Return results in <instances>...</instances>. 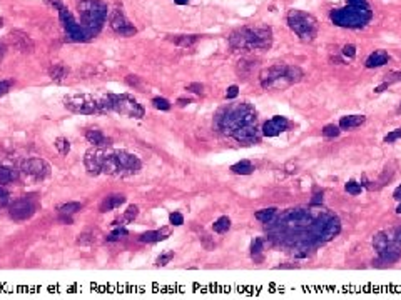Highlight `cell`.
Here are the masks:
<instances>
[{
  "instance_id": "obj_1",
  "label": "cell",
  "mask_w": 401,
  "mask_h": 300,
  "mask_svg": "<svg viewBox=\"0 0 401 300\" xmlns=\"http://www.w3.org/2000/svg\"><path fill=\"white\" fill-rule=\"evenodd\" d=\"M229 42L236 49H266L272 42V32L269 27L241 29L234 32Z\"/></svg>"
},
{
  "instance_id": "obj_2",
  "label": "cell",
  "mask_w": 401,
  "mask_h": 300,
  "mask_svg": "<svg viewBox=\"0 0 401 300\" xmlns=\"http://www.w3.org/2000/svg\"><path fill=\"white\" fill-rule=\"evenodd\" d=\"M371 17L370 7L365 0H349V7L336 10L331 14L334 24L341 27H363Z\"/></svg>"
},
{
  "instance_id": "obj_3",
  "label": "cell",
  "mask_w": 401,
  "mask_h": 300,
  "mask_svg": "<svg viewBox=\"0 0 401 300\" xmlns=\"http://www.w3.org/2000/svg\"><path fill=\"white\" fill-rule=\"evenodd\" d=\"M79 12L89 34H95L107 15L105 5L100 0H82L79 4Z\"/></svg>"
},
{
  "instance_id": "obj_4",
  "label": "cell",
  "mask_w": 401,
  "mask_h": 300,
  "mask_svg": "<svg viewBox=\"0 0 401 300\" xmlns=\"http://www.w3.org/2000/svg\"><path fill=\"white\" fill-rule=\"evenodd\" d=\"M288 24H289L291 30L303 40L311 42L318 34L316 18L303 10H291L288 14Z\"/></svg>"
},
{
  "instance_id": "obj_5",
  "label": "cell",
  "mask_w": 401,
  "mask_h": 300,
  "mask_svg": "<svg viewBox=\"0 0 401 300\" xmlns=\"http://www.w3.org/2000/svg\"><path fill=\"white\" fill-rule=\"evenodd\" d=\"M112 110H116L120 116L131 117V119H142L144 117V107L137 104L136 99H132L131 95H109Z\"/></svg>"
},
{
  "instance_id": "obj_6",
  "label": "cell",
  "mask_w": 401,
  "mask_h": 300,
  "mask_svg": "<svg viewBox=\"0 0 401 300\" xmlns=\"http://www.w3.org/2000/svg\"><path fill=\"white\" fill-rule=\"evenodd\" d=\"M64 104L75 113H95L99 112V100L89 95H69L64 99Z\"/></svg>"
},
{
  "instance_id": "obj_7",
  "label": "cell",
  "mask_w": 401,
  "mask_h": 300,
  "mask_svg": "<svg viewBox=\"0 0 401 300\" xmlns=\"http://www.w3.org/2000/svg\"><path fill=\"white\" fill-rule=\"evenodd\" d=\"M286 67L288 65H275V67H269L267 70H263L261 72V85L264 88H269V87H286V85H291L288 77H286Z\"/></svg>"
},
{
  "instance_id": "obj_8",
  "label": "cell",
  "mask_w": 401,
  "mask_h": 300,
  "mask_svg": "<svg viewBox=\"0 0 401 300\" xmlns=\"http://www.w3.org/2000/svg\"><path fill=\"white\" fill-rule=\"evenodd\" d=\"M109 25H111V29L116 32L117 35H120V37H132V35H136V32H137L136 27H134V25L127 20L120 10H112L111 12Z\"/></svg>"
},
{
  "instance_id": "obj_9",
  "label": "cell",
  "mask_w": 401,
  "mask_h": 300,
  "mask_svg": "<svg viewBox=\"0 0 401 300\" xmlns=\"http://www.w3.org/2000/svg\"><path fill=\"white\" fill-rule=\"evenodd\" d=\"M20 170L32 178H46L50 174V165L42 158H27L22 162Z\"/></svg>"
},
{
  "instance_id": "obj_10",
  "label": "cell",
  "mask_w": 401,
  "mask_h": 300,
  "mask_svg": "<svg viewBox=\"0 0 401 300\" xmlns=\"http://www.w3.org/2000/svg\"><path fill=\"white\" fill-rule=\"evenodd\" d=\"M34 212H35L34 203L29 202L27 199H20V200H15L10 205L9 215L10 219H14L17 222H24V220H29L34 215Z\"/></svg>"
},
{
  "instance_id": "obj_11",
  "label": "cell",
  "mask_w": 401,
  "mask_h": 300,
  "mask_svg": "<svg viewBox=\"0 0 401 300\" xmlns=\"http://www.w3.org/2000/svg\"><path fill=\"white\" fill-rule=\"evenodd\" d=\"M116 155L120 164V169H122V175L136 174V172L141 170L142 164L136 155H131V154H127V152H116Z\"/></svg>"
},
{
  "instance_id": "obj_12",
  "label": "cell",
  "mask_w": 401,
  "mask_h": 300,
  "mask_svg": "<svg viewBox=\"0 0 401 300\" xmlns=\"http://www.w3.org/2000/svg\"><path fill=\"white\" fill-rule=\"evenodd\" d=\"M289 120L286 117H272L271 120H267L263 127V133L267 137H276L281 132L289 129Z\"/></svg>"
},
{
  "instance_id": "obj_13",
  "label": "cell",
  "mask_w": 401,
  "mask_h": 300,
  "mask_svg": "<svg viewBox=\"0 0 401 300\" xmlns=\"http://www.w3.org/2000/svg\"><path fill=\"white\" fill-rule=\"evenodd\" d=\"M84 165H86V169L89 170V174H92V175L102 174V170H100V152L89 150L86 154V157H84Z\"/></svg>"
},
{
  "instance_id": "obj_14",
  "label": "cell",
  "mask_w": 401,
  "mask_h": 300,
  "mask_svg": "<svg viewBox=\"0 0 401 300\" xmlns=\"http://www.w3.org/2000/svg\"><path fill=\"white\" fill-rule=\"evenodd\" d=\"M12 40H14V45L20 50L24 54H30L34 50V42L30 40L29 35H25L24 32H12Z\"/></svg>"
},
{
  "instance_id": "obj_15",
  "label": "cell",
  "mask_w": 401,
  "mask_h": 300,
  "mask_svg": "<svg viewBox=\"0 0 401 300\" xmlns=\"http://www.w3.org/2000/svg\"><path fill=\"white\" fill-rule=\"evenodd\" d=\"M124 202H125V197L122 194H114V195L105 197V199L102 200V203H100L99 210L100 212H111V210L122 205Z\"/></svg>"
},
{
  "instance_id": "obj_16",
  "label": "cell",
  "mask_w": 401,
  "mask_h": 300,
  "mask_svg": "<svg viewBox=\"0 0 401 300\" xmlns=\"http://www.w3.org/2000/svg\"><path fill=\"white\" fill-rule=\"evenodd\" d=\"M390 60V55H388L385 50H374V52L366 59V67L368 68H376L388 63Z\"/></svg>"
},
{
  "instance_id": "obj_17",
  "label": "cell",
  "mask_w": 401,
  "mask_h": 300,
  "mask_svg": "<svg viewBox=\"0 0 401 300\" xmlns=\"http://www.w3.org/2000/svg\"><path fill=\"white\" fill-rule=\"evenodd\" d=\"M171 235V230L167 227L165 228H161V230H154V232H145V234H142L141 237H139V242H142V244H151V242H159V240H164V239H167Z\"/></svg>"
},
{
  "instance_id": "obj_18",
  "label": "cell",
  "mask_w": 401,
  "mask_h": 300,
  "mask_svg": "<svg viewBox=\"0 0 401 300\" xmlns=\"http://www.w3.org/2000/svg\"><path fill=\"white\" fill-rule=\"evenodd\" d=\"M86 139H87L91 144H94L95 147H105V145L111 144V140L107 139L100 130H97V129L87 130V132H86Z\"/></svg>"
},
{
  "instance_id": "obj_19",
  "label": "cell",
  "mask_w": 401,
  "mask_h": 300,
  "mask_svg": "<svg viewBox=\"0 0 401 300\" xmlns=\"http://www.w3.org/2000/svg\"><path fill=\"white\" fill-rule=\"evenodd\" d=\"M366 122V117L365 116H348V117H343L340 120V129L343 130H351L356 129Z\"/></svg>"
},
{
  "instance_id": "obj_20",
  "label": "cell",
  "mask_w": 401,
  "mask_h": 300,
  "mask_svg": "<svg viewBox=\"0 0 401 300\" xmlns=\"http://www.w3.org/2000/svg\"><path fill=\"white\" fill-rule=\"evenodd\" d=\"M69 75V68L66 65H60V63H55L49 68V77L54 82H62Z\"/></svg>"
},
{
  "instance_id": "obj_21",
  "label": "cell",
  "mask_w": 401,
  "mask_h": 300,
  "mask_svg": "<svg viewBox=\"0 0 401 300\" xmlns=\"http://www.w3.org/2000/svg\"><path fill=\"white\" fill-rule=\"evenodd\" d=\"M231 170L234 172V174H238V175H249V174H252L254 167H252V164L249 160H241L238 164H234L231 167Z\"/></svg>"
},
{
  "instance_id": "obj_22",
  "label": "cell",
  "mask_w": 401,
  "mask_h": 300,
  "mask_svg": "<svg viewBox=\"0 0 401 300\" xmlns=\"http://www.w3.org/2000/svg\"><path fill=\"white\" fill-rule=\"evenodd\" d=\"M80 209H82L80 202H67V203L59 205V214L60 215H74V214H77Z\"/></svg>"
},
{
  "instance_id": "obj_23",
  "label": "cell",
  "mask_w": 401,
  "mask_h": 300,
  "mask_svg": "<svg viewBox=\"0 0 401 300\" xmlns=\"http://www.w3.org/2000/svg\"><path fill=\"white\" fill-rule=\"evenodd\" d=\"M229 227H231V219L229 217H219L213 225L216 234H226L229 230Z\"/></svg>"
},
{
  "instance_id": "obj_24",
  "label": "cell",
  "mask_w": 401,
  "mask_h": 300,
  "mask_svg": "<svg viewBox=\"0 0 401 300\" xmlns=\"http://www.w3.org/2000/svg\"><path fill=\"white\" fill-rule=\"evenodd\" d=\"M173 42L179 47H193L197 42V35H177Z\"/></svg>"
},
{
  "instance_id": "obj_25",
  "label": "cell",
  "mask_w": 401,
  "mask_h": 300,
  "mask_svg": "<svg viewBox=\"0 0 401 300\" xmlns=\"http://www.w3.org/2000/svg\"><path fill=\"white\" fill-rule=\"evenodd\" d=\"M17 177V174L10 167H5V165H0V185L9 183L10 180H14Z\"/></svg>"
},
{
  "instance_id": "obj_26",
  "label": "cell",
  "mask_w": 401,
  "mask_h": 300,
  "mask_svg": "<svg viewBox=\"0 0 401 300\" xmlns=\"http://www.w3.org/2000/svg\"><path fill=\"white\" fill-rule=\"evenodd\" d=\"M54 145H55V149L60 155H67L69 152H71V144H69V140L66 137H59L55 140Z\"/></svg>"
},
{
  "instance_id": "obj_27",
  "label": "cell",
  "mask_w": 401,
  "mask_h": 300,
  "mask_svg": "<svg viewBox=\"0 0 401 300\" xmlns=\"http://www.w3.org/2000/svg\"><path fill=\"white\" fill-rule=\"evenodd\" d=\"M275 215H276V209H264V210H259V212H256V219L259 222H263V223H269Z\"/></svg>"
},
{
  "instance_id": "obj_28",
  "label": "cell",
  "mask_w": 401,
  "mask_h": 300,
  "mask_svg": "<svg viewBox=\"0 0 401 300\" xmlns=\"http://www.w3.org/2000/svg\"><path fill=\"white\" fill-rule=\"evenodd\" d=\"M75 242H77V245L89 247V245H92L95 242V237H94L92 232H82V234L77 235V240H75Z\"/></svg>"
},
{
  "instance_id": "obj_29",
  "label": "cell",
  "mask_w": 401,
  "mask_h": 300,
  "mask_svg": "<svg viewBox=\"0 0 401 300\" xmlns=\"http://www.w3.org/2000/svg\"><path fill=\"white\" fill-rule=\"evenodd\" d=\"M373 245H374V248H376L378 252H381L383 248H386L388 245H390V240H388V237L385 234H378L376 237H374V240H373Z\"/></svg>"
},
{
  "instance_id": "obj_30",
  "label": "cell",
  "mask_w": 401,
  "mask_h": 300,
  "mask_svg": "<svg viewBox=\"0 0 401 300\" xmlns=\"http://www.w3.org/2000/svg\"><path fill=\"white\" fill-rule=\"evenodd\" d=\"M137 215H139V207L137 205H129L124 212L122 219H124V222H134L137 219Z\"/></svg>"
},
{
  "instance_id": "obj_31",
  "label": "cell",
  "mask_w": 401,
  "mask_h": 300,
  "mask_svg": "<svg viewBox=\"0 0 401 300\" xmlns=\"http://www.w3.org/2000/svg\"><path fill=\"white\" fill-rule=\"evenodd\" d=\"M340 127H336V125H326L323 129V135L324 137H329V139H333V137H338L340 135Z\"/></svg>"
},
{
  "instance_id": "obj_32",
  "label": "cell",
  "mask_w": 401,
  "mask_h": 300,
  "mask_svg": "<svg viewBox=\"0 0 401 300\" xmlns=\"http://www.w3.org/2000/svg\"><path fill=\"white\" fill-rule=\"evenodd\" d=\"M345 189H346V192L351 194V195H358V194H361V190H363L361 183H356V182H348Z\"/></svg>"
},
{
  "instance_id": "obj_33",
  "label": "cell",
  "mask_w": 401,
  "mask_h": 300,
  "mask_svg": "<svg viewBox=\"0 0 401 300\" xmlns=\"http://www.w3.org/2000/svg\"><path fill=\"white\" fill-rule=\"evenodd\" d=\"M152 104H154V107H156V108H159V110H169V108H171L169 100L161 99V97H157V99H154V100H152Z\"/></svg>"
},
{
  "instance_id": "obj_34",
  "label": "cell",
  "mask_w": 401,
  "mask_h": 300,
  "mask_svg": "<svg viewBox=\"0 0 401 300\" xmlns=\"http://www.w3.org/2000/svg\"><path fill=\"white\" fill-rule=\"evenodd\" d=\"M173 259H174V252H165V253H162V255H159V259H157V265H159V267L167 265Z\"/></svg>"
},
{
  "instance_id": "obj_35",
  "label": "cell",
  "mask_w": 401,
  "mask_h": 300,
  "mask_svg": "<svg viewBox=\"0 0 401 300\" xmlns=\"http://www.w3.org/2000/svg\"><path fill=\"white\" fill-rule=\"evenodd\" d=\"M401 139V129H396V130H393V132H390L388 135L385 137V142L386 144H393V142H396V140H399Z\"/></svg>"
},
{
  "instance_id": "obj_36",
  "label": "cell",
  "mask_w": 401,
  "mask_h": 300,
  "mask_svg": "<svg viewBox=\"0 0 401 300\" xmlns=\"http://www.w3.org/2000/svg\"><path fill=\"white\" fill-rule=\"evenodd\" d=\"M251 68H252V62L241 60V62H239V65H238V72H239L241 75H246Z\"/></svg>"
},
{
  "instance_id": "obj_37",
  "label": "cell",
  "mask_w": 401,
  "mask_h": 300,
  "mask_svg": "<svg viewBox=\"0 0 401 300\" xmlns=\"http://www.w3.org/2000/svg\"><path fill=\"white\" fill-rule=\"evenodd\" d=\"M169 220H171V223H173V225H182V223H184V217H182L179 212H173V214L169 215Z\"/></svg>"
},
{
  "instance_id": "obj_38",
  "label": "cell",
  "mask_w": 401,
  "mask_h": 300,
  "mask_svg": "<svg viewBox=\"0 0 401 300\" xmlns=\"http://www.w3.org/2000/svg\"><path fill=\"white\" fill-rule=\"evenodd\" d=\"M343 55L348 57V59H353V57L356 55V47L351 45V43H348V45L343 47Z\"/></svg>"
},
{
  "instance_id": "obj_39",
  "label": "cell",
  "mask_w": 401,
  "mask_h": 300,
  "mask_svg": "<svg viewBox=\"0 0 401 300\" xmlns=\"http://www.w3.org/2000/svg\"><path fill=\"white\" fill-rule=\"evenodd\" d=\"M388 84H393V82H401V72H390L386 75V80Z\"/></svg>"
},
{
  "instance_id": "obj_40",
  "label": "cell",
  "mask_w": 401,
  "mask_h": 300,
  "mask_svg": "<svg viewBox=\"0 0 401 300\" xmlns=\"http://www.w3.org/2000/svg\"><path fill=\"white\" fill-rule=\"evenodd\" d=\"M124 235H127V232L124 230V228H117L116 232H112L109 237H107V240H119L120 237H124Z\"/></svg>"
},
{
  "instance_id": "obj_41",
  "label": "cell",
  "mask_w": 401,
  "mask_h": 300,
  "mask_svg": "<svg viewBox=\"0 0 401 300\" xmlns=\"http://www.w3.org/2000/svg\"><path fill=\"white\" fill-rule=\"evenodd\" d=\"M261 245H263V240H261V239H256V240L252 242V247H251V253H252V257H254V255H256V253L261 252Z\"/></svg>"
},
{
  "instance_id": "obj_42",
  "label": "cell",
  "mask_w": 401,
  "mask_h": 300,
  "mask_svg": "<svg viewBox=\"0 0 401 300\" xmlns=\"http://www.w3.org/2000/svg\"><path fill=\"white\" fill-rule=\"evenodd\" d=\"M201 240H202V245H204L206 250H211V248H214V242L209 239V235H202Z\"/></svg>"
},
{
  "instance_id": "obj_43",
  "label": "cell",
  "mask_w": 401,
  "mask_h": 300,
  "mask_svg": "<svg viewBox=\"0 0 401 300\" xmlns=\"http://www.w3.org/2000/svg\"><path fill=\"white\" fill-rule=\"evenodd\" d=\"M238 94H239V88H238V85H231V87L227 88V92H226V99H234Z\"/></svg>"
},
{
  "instance_id": "obj_44",
  "label": "cell",
  "mask_w": 401,
  "mask_h": 300,
  "mask_svg": "<svg viewBox=\"0 0 401 300\" xmlns=\"http://www.w3.org/2000/svg\"><path fill=\"white\" fill-rule=\"evenodd\" d=\"M127 84L131 87H141V82H139L137 75H127Z\"/></svg>"
},
{
  "instance_id": "obj_45",
  "label": "cell",
  "mask_w": 401,
  "mask_h": 300,
  "mask_svg": "<svg viewBox=\"0 0 401 300\" xmlns=\"http://www.w3.org/2000/svg\"><path fill=\"white\" fill-rule=\"evenodd\" d=\"M187 90H191V92H194V94H202V90H204V87H202L201 84H189L187 85Z\"/></svg>"
},
{
  "instance_id": "obj_46",
  "label": "cell",
  "mask_w": 401,
  "mask_h": 300,
  "mask_svg": "<svg viewBox=\"0 0 401 300\" xmlns=\"http://www.w3.org/2000/svg\"><path fill=\"white\" fill-rule=\"evenodd\" d=\"M7 197H9V192L0 185V205H4V203L7 202Z\"/></svg>"
},
{
  "instance_id": "obj_47",
  "label": "cell",
  "mask_w": 401,
  "mask_h": 300,
  "mask_svg": "<svg viewBox=\"0 0 401 300\" xmlns=\"http://www.w3.org/2000/svg\"><path fill=\"white\" fill-rule=\"evenodd\" d=\"M46 4L50 5V7H54V9L62 7V0H46Z\"/></svg>"
},
{
  "instance_id": "obj_48",
  "label": "cell",
  "mask_w": 401,
  "mask_h": 300,
  "mask_svg": "<svg viewBox=\"0 0 401 300\" xmlns=\"http://www.w3.org/2000/svg\"><path fill=\"white\" fill-rule=\"evenodd\" d=\"M388 85H390V84H388V82H383V84H381V85H378L376 88H374V94H381V92H383Z\"/></svg>"
},
{
  "instance_id": "obj_49",
  "label": "cell",
  "mask_w": 401,
  "mask_h": 300,
  "mask_svg": "<svg viewBox=\"0 0 401 300\" xmlns=\"http://www.w3.org/2000/svg\"><path fill=\"white\" fill-rule=\"evenodd\" d=\"M177 104H179L181 107H186V105L191 104V100L189 99H179V100H177Z\"/></svg>"
},
{
  "instance_id": "obj_50",
  "label": "cell",
  "mask_w": 401,
  "mask_h": 300,
  "mask_svg": "<svg viewBox=\"0 0 401 300\" xmlns=\"http://www.w3.org/2000/svg\"><path fill=\"white\" fill-rule=\"evenodd\" d=\"M393 197H394V199H396V200H401V185H399V187H398L396 190H394Z\"/></svg>"
},
{
  "instance_id": "obj_51",
  "label": "cell",
  "mask_w": 401,
  "mask_h": 300,
  "mask_svg": "<svg viewBox=\"0 0 401 300\" xmlns=\"http://www.w3.org/2000/svg\"><path fill=\"white\" fill-rule=\"evenodd\" d=\"M396 240H398V242H401V228H399V230L396 232Z\"/></svg>"
},
{
  "instance_id": "obj_52",
  "label": "cell",
  "mask_w": 401,
  "mask_h": 300,
  "mask_svg": "<svg viewBox=\"0 0 401 300\" xmlns=\"http://www.w3.org/2000/svg\"><path fill=\"white\" fill-rule=\"evenodd\" d=\"M396 214H401V203H399V205L396 207Z\"/></svg>"
},
{
  "instance_id": "obj_53",
  "label": "cell",
  "mask_w": 401,
  "mask_h": 300,
  "mask_svg": "<svg viewBox=\"0 0 401 300\" xmlns=\"http://www.w3.org/2000/svg\"><path fill=\"white\" fill-rule=\"evenodd\" d=\"M398 112H399V113H401V105H399V110H398Z\"/></svg>"
}]
</instances>
